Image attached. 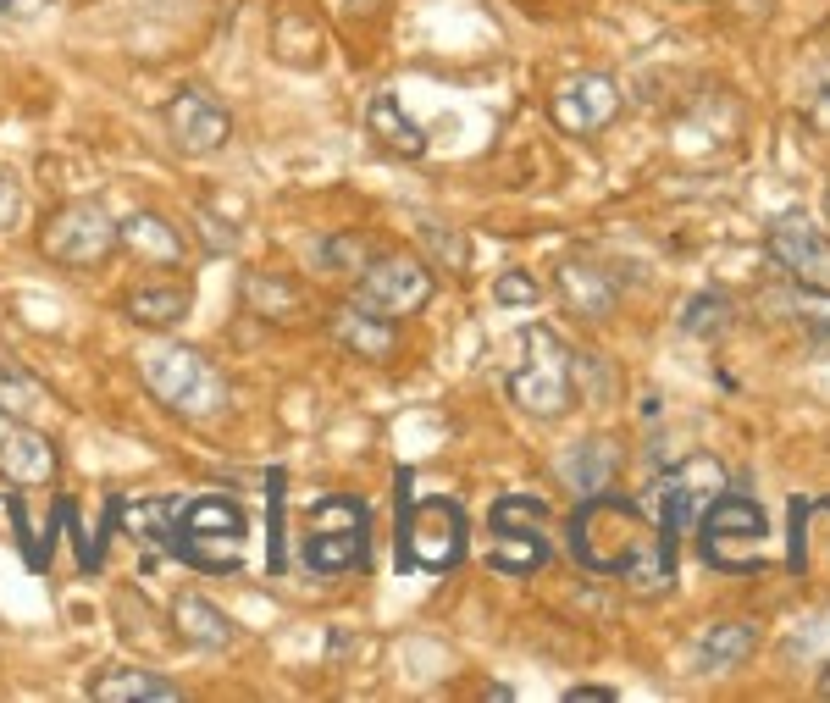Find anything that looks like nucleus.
<instances>
[{
    "label": "nucleus",
    "mask_w": 830,
    "mask_h": 703,
    "mask_svg": "<svg viewBox=\"0 0 830 703\" xmlns=\"http://www.w3.org/2000/svg\"><path fill=\"white\" fill-rule=\"evenodd\" d=\"M570 560L593 576H626L637 593H664L676 582V560L664 554L659 532L620 493H587L570 515Z\"/></svg>",
    "instance_id": "obj_1"
},
{
    "label": "nucleus",
    "mask_w": 830,
    "mask_h": 703,
    "mask_svg": "<svg viewBox=\"0 0 830 703\" xmlns=\"http://www.w3.org/2000/svg\"><path fill=\"white\" fill-rule=\"evenodd\" d=\"M139 377L155 399H161L172 416H189V421H205L216 410H227V382L200 349L189 344H155L139 355Z\"/></svg>",
    "instance_id": "obj_2"
},
{
    "label": "nucleus",
    "mask_w": 830,
    "mask_h": 703,
    "mask_svg": "<svg viewBox=\"0 0 830 703\" xmlns=\"http://www.w3.org/2000/svg\"><path fill=\"white\" fill-rule=\"evenodd\" d=\"M244 537H249L244 510L222 493H205V499L178 504V532H172L166 554L194 565V571H233L238 554H244Z\"/></svg>",
    "instance_id": "obj_3"
},
{
    "label": "nucleus",
    "mask_w": 830,
    "mask_h": 703,
    "mask_svg": "<svg viewBox=\"0 0 830 703\" xmlns=\"http://www.w3.org/2000/svg\"><path fill=\"white\" fill-rule=\"evenodd\" d=\"M399 477V565L404 571H454L465 560V510L454 499H410Z\"/></svg>",
    "instance_id": "obj_4"
},
{
    "label": "nucleus",
    "mask_w": 830,
    "mask_h": 703,
    "mask_svg": "<svg viewBox=\"0 0 830 703\" xmlns=\"http://www.w3.org/2000/svg\"><path fill=\"white\" fill-rule=\"evenodd\" d=\"M764 537H770V521L747 493H720L698 515V554L714 571H731V576L764 571Z\"/></svg>",
    "instance_id": "obj_5"
},
{
    "label": "nucleus",
    "mask_w": 830,
    "mask_h": 703,
    "mask_svg": "<svg viewBox=\"0 0 830 703\" xmlns=\"http://www.w3.org/2000/svg\"><path fill=\"white\" fill-rule=\"evenodd\" d=\"M570 382H576V355L554 338V327H526L521 366L510 371V399L537 421H559L570 410Z\"/></svg>",
    "instance_id": "obj_6"
},
{
    "label": "nucleus",
    "mask_w": 830,
    "mask_h": 703,
    "mask_svg": "<svg viewBox=\"0 0 830 703\" xmlns=\"http://www.w3.org/2000/svg\"><path fill=\"white\" fill-rule=\"evenodd\" d=\"M371 554L366 543V504L349 499V493H327L316 499L310 510V532L299 543V560L310 565L316 576H344V571H360Z\"/></svg>",
    "instance_id": "obj_7"
},
{
    "label": "nucleus",
    "mask_w": 830,
    "mask_h": 703,
    "mask_svg": "<svg viewBox=\"0 0 830 703\" xmlns=\"http://www.w3.org/2000/svg\"><path fill=\"white\" fill-rule=\"evenodd\" d=\"M487 565L504 576H532L548 565V510L532 493H504L487 510Z\"/></svg>",
    "instance_id": "obj_8"
},
{
    "label": "nucleus",
    "mask_w": 830,
    "mask_h": 703,
    "mask_svg": "<svg viewBox=\"0 0 830 703\" xmlns=\"http://www.w3.org/2000/svg\"><path fill=\"white\" fill-rule=\"evenodd\" d=\"M720 493H725V465L714 460V454H692V460L670 465V471L653 482V510H659V526H653V532H659L670 560H676V537L687 532Z\"/></svg>",
    "instance_id": "obj_9"
},
{
    "label": "nucleus",
    "mask_w": 830,
    "mask_h": 703,
    "mask_svg": "<svg viewBox=\"0 0 830 703\" xmlns=\"http://www.w3.org/2000/svg\"><path fill=\"white\" fill-rule=\"evenodd\" d=\"M39 250L61 266H95L117 250V222L95 200H72L39 227Z\"/></svg>",
    "instance_id": "obj_10"
},
{
    "label": "nucleus",
    "mask_w": 830,
    "mask_h": 703,
    "mask_svg": "<svg viewBox=\"0 0 830 703\" xmlns=\"http://www.w3.org/2000/svg\"><path fill=\"white\" fill-rule=\"evenodd\" d=\"M355 299L377 316H410L432 299V272L415 255H377V261L360 266V283H355Z\"/></svg>",
    "instance_id": "obj_11"
},
{
    "label": "nucleus",
    "mask_w": 830,
    "mask_h": 703,
    "mask_svg": "<svg viewBox=\"0 0 830 703\" xmlns=\"http://www.w3.org/2000/svg\"><path fill=\"white\" fill-rule=\"evenodd\" d=\"M770 261L792 277L797 288H814V294H830V239L808 222L803 211L792 216H775L770 222V239H764Z\"/></svg>",
    "instance_id": "obj_12"
},
{
    "label": "nucleus",
    "mask_w": 830,
    "mask_h": 703,
    "mask_svg": "<svg viewBox=\"0 0 830 703\" xmlns=\"http://www.w3.org/2000/svg\"><path fill=\"white\" fill-rule=\"evenodd\" d=\"M554 122L565 133H598V128H609V122L620 117V84L615 78H604V72H581V78H570V84H559V95H554Z\"/></svg>",
    "instance_id": "obj_13"
},
{
    "label": "nucleus",
    "mask_w": 830,
    "mask_h": 703,
    "mask_svg": "<svg viewBox=\"0 0 830 703\" xmlns=\"http://www.w3.org/2000/svg\"><path fill=\"white\" fill-rule=\"evenodd\" d=\"M166 133H172V144H178L183 155H211L233 139V117H227L205 89H183V95H172V106H166Z\"/></svg>",
    "instance_id": "obj_14"
},
{
    "label": "nucleus",
    "mask_w": 830,
    "mask_h": 703,
    "mask_svg": "<svg viewBox=\"0 0 830 703\" xmlns=\"http://www.w3.org/2000/svg\"><path fill=\"white\" fill-rule=\"evenodd\" d=\"M819 549H825V571H830V493H819V499H792V543H786V565L808 582Z\"/></svg>",
    "instance_id": "obj_15"
},
{
    "label": "nucleus",
    "mask_w": 830,
    "mask_h": 703,
    "mask_svg": "<svg viewBox=\"0 0 830 703\" xmlns=\"http://www.w3.org/2000/svg\"><path fill=\"white\" fill-rule=\"evenodd\" d=\"M0 477L17 482V488H34V482H50L56 477V443L45 432L23 427L17 421L6 438H0Z\"/></svg>",
    "instance_id": "obj_16"
},
{
    "label": "nucleus",
    "mask_w": 830,
    "mask_h": 703,
    "mask_svg": "<svg viewBox=\"0 0 830 703\" xmlns=\"http://www.w3.org/2000/svg\"><path fill=\"white\" fill-rule=\"evenodd\" d=\"M332 338L344 349H355L360 360H388L393 344H399V333H393L388 316H377V310H366L360 299H349V305L332 310Z\"/></svg>",
    "instance_id": "obj_17"
},
{
    "label": "nucleus",
    "mask_w": 830,
    "mask_h": 703,
    "mask_svg": "<svg viewBox=\"0 0 830 703\" xmlns=\"http://www.w3.org/2000/svg\"><path fill=\"white\" fill-rule=\"evenodd\" d=\"M117 244L144 261H161V266H178L189 255V239H183V227H172L166 216L155 211H133L128 222H117Z\"/></svg>",
    "instance_id": "obj_18"
},
{
    "label": "nucleus",
    "mask_w": 830,
    "mask_h": 703,
    "mask_svg": "<svg viewBox=\"0 0 830 703\" xmlns=\"http://www.w3.org/2000/svg\"><path fill=\"white\" fill-rule=\"evenodd\" d=\"M366 128H371V139H377L382 150L404 155V161L427 155V133H421V128L410 122V111L399 106V95H393V89H377V95H371V106H366Z\"/></svg>",
    "instance_id": "obj_19"
},
{
    "label": "nucleus",
    "mask_w": 830,
    "mask_h": 703,
    "mask_svg": "<svg viewBox=\"0 0 830 703\" xmlns=\"http://www.w3.org/2000/svg\"><path fill=\"white\" fill-rule=\"evenodd\" d=\"M615 471H620V449L609 438H587V443H576V449L559 460V482L576 488L581 499H587V493H609Z\"/></svg>",
    "instance_id": "obj_20"
},
{
    "label": "nucleus",
    "mask_w": 830,
    "mask_h": 703,
    "mask_svg": "<svg viewBox=\"0 0 830 703\" xmlns=\"http://www.w3.org/2000/svg\"><path fill=\"white\" fill-rule=\"evenodd\" d=\"M559 294H565V305L576 310V316H609V310H615V277L609 272H598L593 261H565L559 266Z\"/></svg>",
    "instance_id": "obj_21"
},
{
    "label": "nucleus",
    "mask_w": 830,
    "mask_h": 703,
    "mask_svg": "<svg viewBox=\"0 0 830 703\" xmlns=\"http://www.w3.org/2000/svg\"><path fill=\"white\" fill-rule=\"evenodd\" d=\"M172 626H178L189 643H200V648H227V643H238V626L222 615V609L211 604V598H194V593H183L178 604H172Z\"/></svg>",
    "instance_id": "obj_22"
},
{
    "label": "nucleus",
    "mask_w": 830,
    "mask_h": 703,
    "mask_svg": "<svg viewBox=\"0 0 830 703\" xmlns=\"http://www.w3.org/2000/svg\"><path fill=\"white\" fill-rule=\"evenodd\" d=\"M89 698L100 703H133V698H150V703H178L183 692L172 687L166 676H150V670H106L100 681H89Z\"/></svg>",
    "instance_id": "obj_23"
},
{
    "label": "nucleus",
    "mask_w": 830,
    "mask_h": 703,
    "mask_svg": "<svg viewBox=\"0 0 830 703\" xmlns=\"http://www.w3.org/2000/svg\"><path fill=\"white\" fill-rule=\"evenodd\" d=\"M747 648H753V626H747V620H720V626H709V637H703L698 665L709 670V676H725V670H736L747 659Z\"/></svg>",
    "instance_id": "obj_24"
},
{
    "label": "nucleus",
    "mask_w": 830,
    "mask_h": 703,
    "mask_svg": "<svg viewBox=\"0 0 830 703\" xmlns=\"http://www.w3.org/2000/svg\"><path fill=\"white\" fill-rule=\"evenodd\" d=\"M128 316L144 327H172L189 316V288H133L128 294Z\"/></svg>",
    "instance_id": "obj_25"
},
{
    "label": "nucleus",
    "mask_w": 830,
    "mask_h": 703,
    "mask_svg": "<svg viewBox=\"0 0 830 703\" xmlns=\"http://www.w3.org/2000/svg\"><path fill=\"white\" fill-rule=\"evenodd\" d=\"M39 405H50L45 388H39L28 371H17L12 360H0V416L6 421H28Z\"/></svg>",
    "instance_id": "obj_26"
},
{
    "label": "nucleus",
    "mask_w": 830,
    "mask_h": 703,
    "mask_svg": "<svg viewBox=\"0 0 830 703\" xmlns=\"http://www.w3.org/2000/svg\"><path fill=\"white\" fill-rule=\"evenodd\" d=\"M731 327V299L714 288V294H692L687 310H681V333L687 338H720Z\"/></svg>",
    "instance_id": "obj_27"
},
{
    "label": "nucleus",
    "mask_w": 830,
    "mask_h": 703,
    "mask_svg": "<svg viewBox=\"0 0 830 703\" xmlns=\"http://www.w3.org/2000/svg\"><path fill=\"white\" fill-rule=\"evenodd\" d=\"M244 294H249V305H255V310L272 305V322H294V316H299V288L277 283V277H249Z\"/></svg>",
    "instance_id": "obj_28"
},
{
    "label": "nucleus",
    "mask_w": 830,
    "mask_h": 703,
    "mask_svg": "<svg viewBox=\"0 0 830 703\" xmlns=\"http://www.w3.org/2000/svg\"><path fill=\"white\" fill-rule=\"evenodd\" d=\"M6 504H12V526H17V543H23V560H28V571H50V549L39 543V532L28 526V515H23V499L17 493H6Z\"/></svg>",
    "instance_id": "obj_29"
},
{
    "label": "nucleus",
    "mask_w": 830,
    "mask_h": 703,
    "mask_svg": "<svg viewBox=\"0 0 830 703\" xmlns=\"http://www.w3.org/2000/svg\"><path fill=\"white\" fill-rule=\"evenodd\" d=\"M493 299L498 305H537V299H543V283H537L532 272H504L493 283Z\"/></svg>",
    "instance_id": "obj_30"
},
{
    "label": "nucleus",
    "mask_w": 830,
    "mask_h": 703,
    "mask_svg": "<svg viewBox=\"0 0 830 703\" xmlns=\"http://www.w3.org/2000/svg\"><path fill=\"white\" fill-rule=\"evenodd\" d=\"M316 261L327 266V272H355V266H366V244L360 239H327L316 250Z\"/></svg>",
    "instance_id": "obj_31"
},
{
    "label": "nucleus",
    "mask_w": 830,
    "mask_h": 703,
    "mask_svg": "<svg viewBox=\"0 0 830 703\" xmlns=\"http://www.w3.org/2000/svg\"><path fill=\"white\" fill-rule=\"evenodd\" d=\"M194 222H200V233H205V250H211V255H233V250H238V233H233V227H227V222H216L211 211H200V216H194Z\"/></svg>",
    "instance_id": "obj_32"
},
{
    "label": "nucleus",
    "mask_w": 830,
    "mask_h": 703,
    "mask_svg": "<svg viewBox=\"0 0 830 703\" xmlns=\"http://www.w3.org/2000/svg\"><path fill=\"white\" fill-rule=\"evenodd\" d=\"M808 122L830 133V67L819 72V78H814V89H808Z\"/></svg>",
    "instance_id": "obj_33"
},
{
    "label": "nucleus",
    "mask_w": 830,
    "mask_h": 703,
    "mask_svg": "<svg viewBox=\"0 0 830 703\" xmlns=\"http://www.w3.org/2000/svg\"><path fill=\"white\" fill-rule=\"evenodd\" d=\"M17 211H23V189H17V178L6 167H0V233L17 222Z\"/></svg>",
    "instance_id": "obj_34"
},
{
    "label": "nucleus",
    "mask_w": 830,
    "mask_h": 703,
    "mask_svg": "<svg viewBox=\"0 0 830 703\" xmlns=\"http://www.w3.org/2000/svg\"><path fill=\"white\" fill-rule=\"evenodd\" d=\"M56 0H0V23H28V17L50 12Z\"/></svg>",
    "instance_id": "obj_35"
},
{
    "label": "nucleus",
    "mask_w": 830,
    "mask_h": 703,
    "mask_svg": "<svg viewBox=\"0 0 830 703\" xmlns=\"http://www.w3.org/2000/svg\"><path fill=\"white\" fill-rule=\"evenodd\" d=\"M565 703H615V687H570Z\"/></svg>",
    "instance_id": "obj_36"
},
{
    "label": "nucleus",
    "mask_w": 830,
    "mask_h": 703,
    "mask_svg": "<svg viewBox=\"0 0 830 703\" xmlns=\"http://www.w3.org/2000/svg\"><path fill=\"white\" fill-rule=\"evenodd\" d=\"M819 692H825V698H830V670H825V676H819Z\"/></svg>",
    "instance_id": "obj_37"
},
{
    "label": "nucleus",
    "mask_w": 830,
    "mask_h": 703,
    "mask_svg": "<svg viewBox=\"0 0 830 703\" xmlns=\"http://www.w3.org/2000/svg\"><path fill=\"white\" fill-rule=\"evenodd\" d=\"M355 6H360V12H371V6H377V0H355Z\"/></svg>",
    "instance_id": "obj_38"
},
{
    "label": "nucleus",
    "mask_w": 830,
    "mask_h": 703,
    "mask_svg": "<svg viewBox=\"0 0 830 703\" xmlns=\"http://www.w3.org/2000/svg\"><path fill=\"white\" fill-rule=\"evenodd\" d=\"M825 222H830V194H825Z\"/></svg>",
    "instance_id": "obj_39"
}]
</instances>
